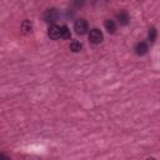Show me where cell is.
<instances>
[{
	"label": "cell",
	"mask_w": 160,
	"mask_h": 160,
	"mask_svg": "<svg viewBox=\"0 0 160 160\" xmlns=\"http://www.w3.org/2000/svg\"><path fill=\"white\" fill-rule=\"evenodd\" d=\"M104 25H105V29L109 31V32H114L115 31V29H116V26H115V22L112 21V20H105V22H104Z\"/></svg>",
	"instance_id": "obj_8"
},
{
	"label": "cell",
	"mask_w": 160,
	"mask_h": 160,
	"mask_svg": "<svg viewBox=\"0 0 160 160\" xmlns=\"http://www.w3.org/2000/svg\"><path fill=\"white\" fill-rule=\"evenodd\" d=\"M31 29H32L31 22H30L29 20H24L22 24H21V30H22V32H24V34H29V32L31 31Z\"/></svg>",
	"instance_id": "obj_7"
},
{
	"label": "cell",
	"mask_w": 160,
	"mask_h": 160,
	"mask_svg": "<svg viewBox=\"0 0 160 160\" xmlns=\"http://www.w3.org/2000/svg\"><path fill=\"white\" fill-rule=\"evenodd\" d=\"M70 38V30L66 25L61 26V39H69Z\"/></svg>",
	"instance_id": "obj_10"
},
{
	"label": "cell",
	"mask_w": 160,
	"mask_h": 160,
	"mask_svg": "<svg viewBox=\"0 0 160 160\" xmlns=\"http://www.w3.org/2000/svg\"><path fill=\"white\" fill-rule=\"evenodd\" d=\"M155 38H156V29L155 28H150L149 29V34H148V39L150 42H154L155 41Z\"/></svg>",
	"instance_id": "obj_11"
},
{
	"label": "cell",
	"mask_w": 160,
	"mask_h": 160,
	"mask_svg": "<svg viewBox=\"0 0 160 160\" xmlns=\"http://www.w3.org/2000/svg\"><path fill=\"white\" fill-rule=\"evenodd\" d=\"M146 160H155V159H154V158H148Z\"/></svg>",
	"instance_id": "obj_13"
},
{
	"label": "cell",
	"mask_w": 160,
	"mask_h": 160,
	"mask_svg": "<svg viewBox=\"0 0 160 160\" xmlns=\"http://www.w3.org/2000/svg\"><path fill=\"white\" fill-rule=\"evenodd\" d=\"M58 19V11L55 9H48L44 14V20L46 22H55Z\"/></svg>",
	"instance_id": "obj_3"
},
{
	"label": "cell",
	"mask_w": 160,
	"mask_h": 160,
	"mask_svg": "<svg viewBox=\"0 0 160 160\" xmlns=\"http://www.w3.org/2000/svg\"><path fill=\"white\" fill-rule=\"evenodd\" d=\"M104 36H102V32L99 30V29H91L90 30V34H89V40L92 42V44H100L102 41Z\"/></svg>",
	"instance_id": "obj_2"
},
{
	"label": "cell",
	"mask_w": 160,
	"mask_h": 160,
	"mask_svg": "<svg viewBox=\"0 0 160 160\" xmlns=\"http://www.w3.org/2000/svg\"><path fill=\"white\" fill-rule=\"evenodd\" d=\"M148 50H149V48H148V45L144 42V41H141V42H138L136 45H135V52L138 54V55H145L146 52H148Z\"/></svg>",
	"instance_id": "obj_5"
},
{
	"label": "cell",
	"mask_w": 160,
	"mask_h": 160,
	"mask_svg": "<svg viewBox=\"0 0 160 160\" xmlns=\"http://www.w3.org/2000/svg\"><path fill=\"white\" fill-rule=\"evenodd\" d=\"M70 50L71 51H74V52H79L80 50H81V44L79 42V41H72L71 44H70Z\"/></svg>",
	"instance_id": "obj_9"
},
{
	"label": "cell",
	"mask_w": 160,
	"mask_h": 160,
	"mask_svg": "<svg viewBox=\"0 0 160 160\" xmlns=\"http://www.w3.org/2000/svg\"><path fill=\"white\" fill-rule=\"evenodd\" d=\"M118 20H119L120 25H128L129 24V15L122 11V12L118 14Z\"/></svg>",
	"instance_id": "obj_6"
},
{
	"label": "cell",
	"mask_w": 160,
	"mask_h": 160,
	"mask_svg": "<svg viewBox=\"0 0 160 160\" xmlns=\"http://www.w3.org/2000/svg\"><path fill=\"white\" fill-rule=\"evenodd\" d=\"M89 29V25H88V21L85 19H79L75 21L74 24V30L76 34H80V35H84Z\"/></svg>",
	"instance_id": "obj_1"
},
{
	"label": "cell",
	"mask_w": 160,
	"mask_h": 160,
	"mask_svg": "<svg viewBox=\"0 0 160 160\" xmlns=\"http://www.w3.org/2000/svg\"><path fill=\"white\" fill-rule=\"evenodd\" d=\"M49 36L52 39V40H56L59 38H61V26H58V25H51L49 28V31H48Z\"/></svg>",
	"instance_id": "obj_4"
},
{
	"label": "cell",
	"mask_w": 160,
	"mask_h": 160,
	"mask_svg": "<svg viewBox=\"0 0 160 160\" xmlns=\"http://www.w3.org/2000/svg\"><path fill=\"white\" fill-rule=\"evenodd\" d=\"M0 160H11V159H10L9 156H6L5 154H1V155H0Z\"/></svg>",
	"instance_id": "obj_12"
}]
</instances>
